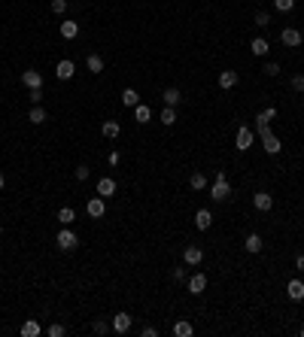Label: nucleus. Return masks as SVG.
<instances>
[{"label": "nucleus", "mask_w": 304, "mask_h": 337, "mask_svg": "<svg viewBox=\"0 0 304 337\" xmlns=\"http://www.w3.org/2000/svg\"><path fill=\"white\" fill-rule=\"evenodd\" d=\"M100 131H104V137H107V140H116L119 134H122L119 122H104V125H100Z\"/></svg>", "instance_id": "obj_25"}, {"label": "nucleus", "mask_w": 304, "mask_h": 337, "mask_svg": "<svg viewBox=\"0 0 304 337\" xmlns=\"http://www.w3.org/2000/svg\"><path fill=\"white\" fill-rule=\"evenodd\" d=\"M85 213H88V216H92V219H104V213H107V204H104V198H92V200H88V204H85Z\"/></svg>", "instance_id": "obj_6"}, {"label": "nucleus", "mask_w": 304, "mask_h": 337, "mask_svg": "<svg viewBox=\"0 0 304 337\" xmlns=\"http://www.w3.org/2000/svg\"><path fill=\"white\" fill-rule=\"evenodd\" d=\"M183 261L189 267L201 264V261H204V249H201V246H186V249H183Z\"/></svg>", "instance_id": "obj_5"}, {"label": "nucleus", "mask_w": 304, "mask_h": 337, "mask_svg": "<svg viewBox=\"0 0 304 337\" xmlns=\"http://www.w3.org/2000/svg\"><path fill=\"white\" fill-rule=\"evenodd\" d=\"M262 146H265V152H268V155H280V149H283V143H280L274 134H271V137H265Z\"/></svg>", "instance_id": "obj_23"}, {"label": "nucleus", "mask_w": 304, "mask_h": 337, "mask_svg": "<svg viewBox=\"0 0 304 337\" xmlns=\"http://www.w3.org/2000/svg\"><path fill=\"white\" fill-rule=\"evenodd\" d=\"M253 207H256L258 213H268V210L274 207V198L268 195V192H256V195H253Z\"/></svg>", "instance_id": "obj_9"}, {"label": "nucleus", "mask_w": 304, "mask_h": 337, "mask_svg": "<svg viewBox=\"0 0 304 337\" xmlns=\"http://www.w3.org/2000/svg\"><path fill=\"white\" fill-rule=\"evenodd\" d=\"M253 21H256V28H268L271 25V13H268V9H258Z\"/></svg>", "instance_id": "obj_32"}, {"label": "nucleus", "mask_w": 304, "mask_h": 337, "mask_svg": "<svg viewBox=\"0 0 304 337\" xmlns=\"http://www.w3.org/2000/svg\"><path fill=\"white\" fill-rule=\"evenodd\" d=\"M295 267H298V274H304V252L295 255Z\"/></svg>", "instance_id": "obj_44"}, {"label": "nucleus", "mask_w": 304, "mask_h": 337, "mask_svg": "<svg viewBox=\"0 0 304 337\" xmlns=\"http://www.w3.org/2000/svg\"><path fill=\"white\" fill-rule=\"evenodd\" d=\"M292 88H295V92H304V73H295V76H292Z\"/></svg>", "instance_id": "obj_37"}, {"label": "nucleus", "mask_w": 304, "mask_h": 337, "mask_svg": "<svg viewBox=\"0 0 304 337\" xmlns=\"http://www.w3.org/2000/svg\"><path fill=\"white\" fill-rule=\"evenodd\" d=\"M3 185H6V176H3V170H0V192H3Z\"/></svg>", "instance_id": "obj_45"}, {"label": "nucleus", "mask_w": 304, "mask_h": 337, "mask_svg": "<svg viewBox=\"0 0 304 337\" xmlns=\"http://www.w3.org/2000/svg\"><path fill=\"white\" fill-rule=\"evenodd\" d=\"M210 198L216 200V204H222V200L231 198V185H228V179H225V170L216 173V183H213V188H210Z\"/></svg>", "instance_id": "obj_1"}, {"label": "nucleus", "mask_w": 304, "mask_h": 337, "mask_svg": "<svg viewBox=\"0 0 304 337\" xmlns=\"http://www.w3.org/2000/svg\"><path fill=\"white\" fill-rule=\"evenodd\" d=\"M88 173H92V170H88L85 164H80V167H76V170H73V176L80 179V183H85V179H88Z\"/></svg>", "instance_id": "obj_35"}, {"label": "nucleus", "mask_w": 304, "mask_h": 337, "mask_svg": "<svg viewBox=\"0 0 304 337\" xmlns=\"http://www.w3.org/2000/svg\"><path fill=\"white\" fill-rule=\"evenodd\" d=\"M280 40H283V46H289V49H298L304 37H301V31H298V28H283Z\"/></svg>", "instance_id": "obj_4"}, {"label": "nucleus", "mask_w": 304, "mask_h": 337, "mask_svg": "<svg viewBox=\"0 0 304 337\" xmlns=\"http://www.w3.org/2000/svg\"><path fill=\"white\" fill-rule=\"evenodd\" d=\"M21 82H25L28 88H43V76L37 70H25L21 73Z\"/></svg>", "instance_id": "obj_15"}, {"label": "nucleus", "mask_w": 304, "mask_h": 337, "mask_svg": "<svg viewBox=\"0 0 304 337\" xmlns=\"http://www.w3.org/2000/svg\"><path fill=\"white\" fill-rule=\"evenodd\" d=\"M112 331L116 334H128L131 331V316L128 313H116V316H112Z\"/></svg>", "instance_id": "obj_10"}, {"label": "nucleus", "mask_w": 304, "mask_h": 337, "mask_svg": "<svg viewBox=\"0 0 304 337\" xmlns=\"http://www.w3.org/2000/svg\"><path fill=\"white\" fill-rule=\"evenodd\" d=\"M265 73L268 76H277L280 73V64H265Z\"/></svg>", "instance_id": "obj_42"}, {"label": "nucleus", "mask_w": 304, "mask_h": 337, "mask_svg": "<svg viewBox=\"0 0 304 337\" xmlns=\"http://www.w3.org/2000/svg\"><path fill=\"white\" fill-rule=\"evenodd\" d=\"M243 246H246V252H262V246H265V240L258 237V234H246V240H243Z\"/></svg>", "instance_id": "obj_16"}, {"label": "nucleus", "mask_w": 304, "mask_h": 337, "mask_svg": "<svg viewBox=\"0 0 304 337\" xmlns=\"http://www.w3.org/2000/svg\"><path fill=\"white\" fill-rule=\"evenodd\" d=\"M250 52L258 55V58H265V55H268V40H265V37H256V40L250 43Z\"/></svg>", "instance_id": "obj_22"}, {"label": "nucleus", "mask_w": 304, "mask_h": 337, "mask_svg": "<svg viewBox=\"0 0 304 337\" xmlns=\"http://www.w3.org/2000/svg\"><path fill=\"white\" fill-rule=\"evenodd\" d=\"M43 100V88H31V104H40Z\"/></svg>", "instance_id": "obj_41"}, {"label": "nucleus", "mask_w": 304, "mask_h": 337, "mask_svg": "<svg viewBox=\"0 0 304 337\" xmlns=\"http://www.w3.org/2000/svg\"><path fill=\"white\" fill-rule=\"evenodd\" d=\"M0 234H3V225H0Z\"/></svg>", "instance_id": "obj_46"}, {"label": "nucleus", "mask_w": 304, "mask_h": 337, "mask_svg": "<svg viewBox=\"0 0 304 337\" xmlns=\"http://www.w3.org/2000/svg\"><path fill=\"white\" fill-rule=\"evenodd\" d=\"M301 337H304V328H301Z\"/></svg>", "instance_id": "obj_47"}, {"label": "nucleus", "mask_w": 304, "mask_h": 337, "mask_svg": "<svg viewBox=\"0 0 304 337\" xmlns=\"http://www.w3.org/2000/svg\"><path fill=\"white\" fill-rule=\"evenodd\" d=\"M28 122H31V125H43V122H46V109L33 104V107H31V112H28Z\"/></svg>", "instance_id": "obj_21"}, {"label": "nucleus", "mask_w": 304, "mask_h": 337, "mask_svg": "<svg viewBox=\"0 0 304 337\" xmlns=\"http://www.w3.org/2000/svg\"><path fill=\"white\" fill-rule=\"evenodd\" d=\"M210 225H213V210H198L195 213V228H201V231H207L210 228Z\"/></svg>", "instance_id": "obj_11"}, {"label": "nucleus", "mask_w": 304, "mask_h": 337, "mask_svg": "<svg viewBox=\"0 0 304 337\" xmlns=\"http://www.w3.org/2000/svg\"><path fill=\"white\" fill-rule=\"evenodd\" d=\"M189 185H192L195 192H204V188H207V176L204 173H192V176H189Z\"/></svg>", "instance_id": "obj_29"}, {"label": "nucleus", "mask_w": 304, "mask_h": 337, "mask_svg": "<svg viewBox=\"0 0 304 337\" xmlns=\"http://www.w3.org/2000/svg\"><path fill=\"white\" fill-rule=\"evenodd\" d=\"M192 334H195V328L189 322H183V319L174 322V337H192Z\"/></svg>", "instance_id": "obj_27"}, {"label": "nucleus", "mask_w": 304, "mask_h": 337, "mask_svg": "<svg viewBox=\"0 0 304 337\" xmlns=\"http://www.w3.org/2000/svg\"><path fill=\"white\" fill-rule=\"evenodd\" d=\"M92 331H95V334H110V325L97 319V322H92Z\"/></svg>", "instance_id": "obj_36"}, {"label": "nucleus", "mask_w": 304, "mask_h": 337, "mask_svg": "<svg viewBox=\"0 0 304 337\" xmlns=\"http://www.w3.org/2000/svg\"><path fill=\"white\" fill-rule=\"evenodd\" d=\"M85 67H88L92 73H104V58H100L97 52H92V55L85 58Z\"/></svg>", "instance_id": "obj_20"}, {"label": "nucleus", "mask_w": 304, "mask_h": 337, "mask_svg": "<svg viewBox=\"0 0 304 337\" xmlns=\"http://www.w3.org/2000/svg\"><path fill=\"white\" fill-rule=\"evenodd\" d=\"M46 334H49V337H64V334H67V328H64L61 322H52L49 328H46Z\"/></svg>", "instance_id": "obj_34"}, {"label": "nucleus", "mask_w": 304, "mask_h": 337, "mask_svg": "<svg viewBox=\"0 0 304 337\" xmlns=\"http://www.w3.org/2000/svg\"><path fill=\"white\" fill-rule=\"evenodd\" d=\"M134 119H137L140 125H146V122L152 119V109L146 107V104H137V107H134Z\"/></svg>", "instance_id": "obj_26"}, {"label": "nucleus", "mask_w": 304, "mask_h": 337, "mask_svg": "<svg viewBox=\"0 0 304 337\" xmlns=\"http://www.w3.org/2000/svg\"><path fill=\"white\" fill-rule=\"evenodd\" d=\"M238 79H240V76L234 73V70H225V73H219V88H225V92H228V88L238 85Z\"/></svg>", "instance_id": "obj_17"}, {"label": "nucleus", "mask_w": 304, "mask_h": 337, "mask_svg": "<svg viewBox=\"0 0 304 337\" xmlns=\"http://www.w3.org/2000/svg\"><path fill=\"white\" fill-rule=\"evenodd\" d=\"M274 9L277 13H292V9H295V0H274Z\"/></svg>", "instance_id": "obj_33"}, {"label": "nucleus", "mask_w": 304, "mask_h": 337, "mask_svg": "<svg viewBox=\"0 0 304 337\" xmlns=\"http://www.w3.org/2000/svg\"><path fill=\"white\" fill-rule=\"evenodd\" d=\"M253 131L250 128H246V125H240L238 128V140H234V149H238V152H246V149H250V146H253Z\"/></svg>", "instance_id": "obj_3"}, {"label": "nucleus", "mask_w": 304, "mask_h": 337, "mask_svg": "<svg viewBox=\"0 0 304 337\" xmlns=\"http://www.w3.org/2000/svg\"><path fill=\"white\" fill-rule=\"evenodd\" d=\"M55 219H58L61 225H73L76 222V210L73 207H61L58 213H55Z\"/></svg>", "instance_id": "obj_19"}, {"label": "nucleus", "mask_w": 304, "mask_h": 337, "mask_svg": "<svg viewBox=\"0 0 304 337\" xmlns=\"http://www.w3.org/2000/svg\"><path fill=\"white\" fill-rule=\"evenodd\" d=\"M43 334V328H40V322H33V319H28L25 325H21V337H40Z\"/></svg>", "instance_id": "obj_24"}, {"label": "nucleus", "mask_w": 304, "mask_h": 337, "mask_svg": "<svg viewBox=\"0 0 304 337\" xmlns=\"http://www.w3.org/2000/svg\"><path fill=\"white\" fill-rule=\"evenodd\" d=\"M73 73H76V64L70 61V58H64V61H58V67H55V76H58L61 82H67V79H73Z\"/></svg>", "instance_id": "obj_7"}, {"label": "nucleus", "mask_w": 304, "mask_h": 337, "mask_svg": "<svg viewBox=\"0 0 304 337\" xmlns=\"http://www.w3.org/2000/svg\"><path fill=\"white\" fill-rule=\"evenodd\" d=\"M161 100H164V107H179V100H183V94H179V88H164Z\"/></svg>", "instance_id": "obj_18"}, {"label": "nucleus", "mask_w": 304, "mask_h": 337, "mask_svg": "<svg viewBox=\"0 0 304 337\" xmlns=\"http://www.w3.org/2000/svg\"><path fill=\"white\" fill-rule=\"evenodd\" d=\"M143 337H159V328H152V325H146V328L140 331Z\"/></svg>", "instance_id": "obj_43"}, {"label": "nucleus", "mask_w": 304, "mask_h": 337, "mask_svg": "<svg viewBox=\"0 0 304 337\" xmlns=\"http://www.w3.org/2000/svg\"><path fill=\"white\" fill-rule=\"evenodd\" d=\"M97 195L100 198H112V195H116V179H112V176H100L97 179Z\"/></svg>", "instance_id": "obj_8"}, {"label": "nucleus", "mask_w": 304, "mask_h": 337, "mask_svg": "<svg viewBox=\"0 0 304 337\" xmlns=\"http://www.w3.org/2000/svg\"><path fill=\"white\" fill-rule=\"evenodd\" d=\"M122 104H125V107H131V109H134V107H137V104H140V94H137V92H134V88H125V92H122Z\"/></svg>", "instance_id": "obj_28"}, {"label": "nucleus", "mask_w": 304, "mask_h": 337, "mask_svg": "<svg viewBox=\"0 0 304 337\" xmlns=\"http://www.w3.org/2000/svg\"><path fill=\"white\" fill-rule=\"evenodd\" d=\"M76 33H80V21H73V18L61 21V37H64V40H73Z\"/></svg>", "instance_id": "obj_14"}, {"label": "nucleus", "mask_w": 304, "mask_h": 337, "mask_svg": "<svg viewBox=\"0 0 304 337\" xmlns=\"http://www.w3.org/2000/svg\"><path fill=\"white\" fill-rule=\"evenodd\" d=\"M171 279H174V283H183V279H186V271H183V267H174V271H171Z\"/></svg>", "instance_id": "obj_39"}, {"label": "nucleus", "mask_w": 304, "mask_h": 337, "mask_svg": "<svg viewBox=\"0 0 304 337\" xmlns=\"http://www.w3.org/2000/svg\"><path fill=\"white\" fill-rule=\"evenodd\" d=\"M204 289H207V276H204V274L189 276V291H192V295H201Z\"/></svg>", "instance_id": "obj_13"}, {"label": "nucleus", "mask_w": 304, "mask_h": 337, "mask_svg": "<svg viewBox=\"0 0 304 337\" xmlns=\"http://www.w3.org/2000/svg\"><path fill=\"white\" fill-rule=\"evenodd\" d=\"M55 246H58V249H64V252H70V249H76V246H80V237L70 231V225H64V228L55 234Z\"/></svg>", "instance_id": "obj_2"}, {"label": "nucleus", "mask_w": 304, "mask_h": 337, "mask_svg": "<svg viewBox=\"0 0 304 337\" xmlns=\"http://www.w3.org/2000/svg\"><path fill=\"white\" fill-rule=\"evenodd\" d=\"M258 119H265V122H271V119H277V109H274V107H268L265 112H258Z\"/></svg>", "instance_id": "obj_40"}, {"label": "nucleus", "mask_w": 304, "mask_h": 337, "mask_svg": "<svg viewBox=\"0 0 304 337\" xmlns=\"http://www.w3.org/2000/svg\"><path fill=\"white\" fill-rule=\"evenodd\" d=\"M64 9H67V0H52V13L55 15H61Z\"/></svg>", "instance_id": "obj_38"}, {"label": "nucleus", "mask_w": 304, "mask_h": 337, "mask_svg": "<svg viewBox=\"0 0 304 337\" xmlns=\"http://www.w3.org/2000/svg\"><path fill=\"white\" fill-rule=\"evenodd\" d=\"M256 134H258L262 140H265V137H271V134H274V131H271V122H265V119H256Z\"/></svg>", "instance_id": "obj_31"}, {"label": "nucleus", "mask_w": 304, "mask_h": 337, "mask_svg": "<svg viewBox=\"0 0 304 337\" xmlns=\"http://www.w3.org/2000/svg\"><path fill=\"white\" fill-rule=\"evenodd\" d=\"M286 295H289V301H304V283L301 279H289Z\"/></svg>", "instance_id": "obj_12"}, {"label": "nucleus", "mask_w": 304, "mask_h": 337, "mask_svg": "<svg viewBox=\"0 0 304 337\" xmlns=\"http://www.w3.org/2000/svg\"><path fill=\"white\" fill-rule=\"evenodd\" d=\"M159 119H161V125H167V128H171L174 122H176V107H164Z\"/></svg>", "instance_id": "obj_30"}]
</instances>
